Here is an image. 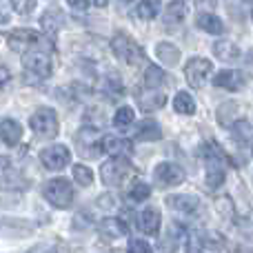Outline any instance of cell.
<instances>
[{
	"label": "cell",
	"mask_w": 253,
	"mask_h": 253,
	"mask_svg": "<svg viewBox=\"0 0 253 253\" xmlns=\"http://www.w3.org/2000/svg\"><path fill=\"white\" fill-rule=\"evenodd\" d=\"M153 180L158 187H175V184H182L184 171L173 162H160L153 169Z\"/></svg>",
	"instance_id": "obj_9"
},
{
	"label": "cell",
	"mask_w": 253,
	"mask_h": 253,
	"mask_svg": "<svg viewBox=\"0 0 253 253\" xmlns=\"http://www.w3.org/2000/svg\"><path fill=\"white\" fill-rule=\"evenodd\" d=\"M126 249L131 253H151V245H147L144 240H129Z\"/></svg>",
	"instance_id": "obj_29"
},
{
	"label": "cell",
	"mask_w": 253,
	"mask_h": 253,
	"mask_svg": "<svg viewBox=\"0 0 253 253\" xmlns=\"http://www.w3.org/2000/svg\"><path fill=\"white\" fill-rule=\"evenodd\" d=\"M167 205H169V209L180 211V213H193L200 207V200H198V196H189V193H173L167 198Z\"/></svg>",
	"instance_id": "obj_11"
},
{
	"label": "cell",
	"mask_w": 253,
	"mask_h": 253,
	"mask_svg": "<svg viewBox=\"0 0 253 253\" xmlns=\"http://www.w3.org/2000/svg\"><path fill=\"white\" fill-rule=\"evenodd\" d=\"M44 198L56 209H67L74 202V187H71V182L67 178H53L44 187Z\"/></svg>",
	"instance_id": "obj_4"
},
{
	"label": "cell",
	"mask_w": 253,
	"mask_h": 253,
	"mask_svg": "<svg viewBox=\"0 0 253 253\" xmlns=\"http://www.w3.org/2000/svg\"><path fill=\"white\" fill-rule=\"evenodd\" d=\"M149 196H151V187H149L147 182H142V180H135L133 187H131V191H129L131 200L133 202H144Z\"/></svg>",
	"instance_id": "obj_25"
},
{
	"label": "cell",
	"mask_w": 253,
	"mask_h": 253,
	"mask_svg": "<svg viewBox=\"0 0 253 253\" xmlns=\"http://www.w3.org/2000/svg\"><path fill=\"white\" fill-rule=\"evenodd\" d=\"M7 42L13 51H27L40 44V34L31 29H16L7 36Z\"/></svg>",
	"instance_id": "obj_10"
},
{
	"label": "cell",
	"mask_w": 253,
	"mask_h": 253,
	"mask_svg": "<svg viewBox=\"0 0 253 253\" xmlns=\"http://www.w3.org/2000/svg\"><path fill=\"white\" fill-rule=\"evenodd\" d=\"M173 109L175 114L193 116L196 114V100H193V96H189V91H178L173 98Z\"/></svg>",
	"instance_id": "obj_21"
},
{
	"label": "cell",
	"mask_w": 253,
	"mask_h": 253,
	"mask_svg": "<svg viewBox=\"0 0 253 253\" xmlns=\"http://www.w3.org/2000/svg\"><path fill=\"white\" fill-rule=\"evenodd\" d=\"M40 162L49 171H60L71 162V151L65 144H51V147L40 151Z\"/></svg>",
	"instance_id": "obj_8"
},
{
	"label": "cell",
	"mask_w": 253,
	"mask_h": 253,
	"mask_svg": "<svg viewBox=\"0 0 253 253\" xmlns=\"http://www.w3.org/2000/svg\"><path fill=\"white\" fill-rule=\"evenodd\" d=\"M29 126L40 138H53L58 133V116L51 107H40L29 118Z\"/></svg>",
	"instance_id": "obj_7"
},
{
	"label": "cell",
	"mask_w": 253,
	"mask_h": 253,
	"mask_svg": "<svg viewBox=\"0 0 253 253\" xmlns=\"http://www.w3.org/2000/svg\"><path fill=\"white\" fill-rule=\"evenodd\" d=\"M100 231L107 238H118V236H126V224L120 218H105L100 222Z\"/></svg>",
	"instance_id": "obj_22"
},
{
	"label": "cell",
	"mask_w": 253,
	"mask_h": 253,
	"mask_svg": "<svg viewBox=\"0 0 253 253\" xmlns=\"http://www.w3.org/2000/svg\"><path fill=\"white\" fill-rule=\"evenodd\" d=\"M67 4L74 7L76 11H84V9L89 7V0H67Z\"/></svg>",
	"instance_id": "obj_30"
},
{
	"label": "cell",
	"mask_w": 253,
	"mask_h": 253,
	"mask_svg": "<svg viewBox=\"0 0 253 253\" xmlns=\"http://www.w3.org/2000/svg\"><path fill=\"white\" fill-rule=\"evenodd\" d=\"M102 151L111 153V156H129L133 151V144L126 138H120V135H105L102 138Z\"/></svg>",
	"instance_id": "obj_15"
},
{
	"label": "cell",
	"mask_w": 253,
	"mask_h": 253,
	"mask_svg": "<svg viewBox=\"0 0 253 253\" xmlns=\"http://www.w3.org/2000/svg\"><path fill=\"white\" fill-rule=\"evenodd\" d=\"M160 138H162V126L153 118L140 120L138 126H135V140H140V142H153V140Z\"/></svg>",
	"instance_id": "obj_14"
},
{
	"label": "cell",
	"mask_w": 253,
	"mask_h": 253,
	"mask_svg": "<svg viewBox=\"0 0 253 253\" xmlns=\"http://www.w3.org/2000/svg\"><path fill=\"white\" fill-rule=\"evenodd\" d=\"M9 165H11V162H9V158H0V175L7 173V171H9Z\"/></svg>",
	"instance_id": "obj_31"
},
{
	"label": "cell",
	"mask_w": 253,
	"mask_h": 253,
	"mask_svg": "<svg viewBox=\"0 0 253 253\" xmlns=\"http://www.w3.org/2000/svg\"><path fill=\"white\" fill-rule=\"evenodd\" d=\"M165 83H167V76H165V71H162L160 67H156V65L147 67V71H144V87L147 89H158V87H162Z\"/></svg>",
	"instance_id": "obj_23"
},
{
	"label": "cell",
	"mask_w": 253,
	"mask_h": 253,
	"mask_svg": "<svg viewBox=\"0 0 253 253\" xmlns=\"http://www.w3.org/2000/svg\"><path fill=\"white\" fill-rule=\"evenodd\" d=\"M135 13H138L142 20H153V18L160 13V0H140L135 4Z\"/></svg>",
	"instance_id": "obj_24"
},
{
	"label": "cell",
	"mask_w": 253,
	"mask_h": 253,
	"mask_svg": "<svg viewBox=\"0 0 253 253\" xmlns=\"http://www.w3.org/2000/svg\"><path fill=\"white\" fill-rule=\"evenodd\" d=\"M251 156H253V147H251Z\"/></svg>",
	"instance_id": "obj_35"
},
{
	"label": "cell",
	"mask_w": 253,
	"mask_h": 253,
	"mask_svg": "<svg viewBox=\"0 0 253 253\" xmlns=\"http://www.w3.org/2000/svg\"><path fill=\"white\" fill-rule=\"evenodd\" d=\"M184 13H187V7H184V0H169V4L165 7V25L167 27H175L184 20Z\"/></svg>",
	"instance_id": "obj_17"
},
{
	"label": "cell",
	"mask_w": 253,
	"mask_h": 253,
	"mask_svg": "<svg viewBox=\"0 0 253 253\" xmlns=\"http://www.w3.org/2000/svg\"><path fill=\"white\" fill-rule=\"evenodd\" d=\"M213 84L220 89H229V91H238V89H242V84H245V80H242V74L240 71H233V69H222L215 74L213 78Z\"/></svg>",
	"instance_id": "obj_12"
},
{
	"label": "cell",
	"mask_w": 253,
	"mask_h": 253,
	"mask_svg": "<svg viewBox=\"0 0 253 253\" xmlns=\"http://www.w3.org/2000/svg\"><path fill=\"white\" fill-rule=\"evenodd\" d=\"M160 209H156V207H147V209L140 213V229H142L147 236H156L158 231H160Z\"/></svg>",
	"instance_id": "obj_16"
},
{
	"label": "cell",
	"mask_w": 253,
	"mask_h": 253,
	"mask_svg": "<svg viewBox=\"0 0 253 253\" xmlns=\"http://www.w3.org/2000/svg\"><path fill=\"white\" fill-rule=\"evenodd\" d=\"M205 160H207V187L218 189L227 178V167H224L227 158L220 151L218 144H209V147H205Z\"/></svg>",
	"instance_id": "obj_1"
},
{
	"label": "cell",
	"mask_w": 253,
	"mask_h": 253,
	"mask_svg": "<svg viewBox=\"0 0 253 253\" xmlns=\"http://www.w3.org/2000/svg\"><path fill=\"white\" fill-rule=\"evenodd\" d=\"M133 118H135V114H133L131 107H120V109L114 114V125L116 126H126V125L133 123Z\"/></svg>",
	"instance_id": "obj_27"
},
{
	"label": "cell",
	"mask_w": 253,
	"mask_h": 253,
	"mask_svg": "<svg viewBox=\"0 0 253 253\" xmlns=\"http://www.w3.org/2000/svg\"><path fill=\"white\" fill-rule=\"evenodd\" d=\"M156 56H158V60H162L167 67H175L180 62V49L171 42H158Z\"/></svg>",
	"instance_id": "obj_19"
},
{
	"label": "cell",
	"mask_w": 253,
	"mask_h": 253,
	"mask_svg": "<svg viewBox=\"0 0 253 253\" xmlns=\"http://www.w3.org/2000/svg\"><path fill=\"white\" fill-rule=\"evenodd\" d=\"M131 173V162L126 160V156H111V160L100 165V180L109 187H118L123 184V180Z\"/></svg>",
	"instance_id": "obj_3"
},
{
	"label": "cell",
	"mask_w": 253,
	"mask_h": 253,
	"mask_svg": "<svg viewBox=\"0 0 253 253\" xmlns=\"http://www.w3.org/2000/svg\"><path fill=\"white\" fill-rule=\"evenodd\" d=\"M196 25L200 27L202 31H207V34H213V36H220L224 31V22L220 20L218 16H213V13H207V11L198 13Z\"/></svg>",
	"instance_id": "obj_18"
},
{
	"label": "cell",
	"mask_w": 253,
	"mask_h": 253,
	"mask_svg": "<svg viewBox=\"0 0 253 253\" xmlns=\"http://www.w3.org/2000/svg\"><path fill=\"white\" fill-rule=\"evenodd\" d=\"M93 2H96L98 7H107V0H93Z\"/></svg>",
	"instance_id": "obj_33"
},
{
	"label": "cell",
	"mask_w": 253,
	"mask_h": 253,
	"mask_svg": "<svg viewBox=\"0 0 253 253\" xmlns=\"http://www.w3.org/2000/svg\"><path fill=\"white\" fill-rule=\"evenodd\" d=\"M251 20H253V9H251Z\"/></svg>",
	"instance_id": "obj_34"
},
{
	"label": "cell",
	"mask_w": 253,
	"mask_h": 253,
	"mask_svg": "<svg viewBox=\"0 0 253 253\" xmlns=\"http://www.w3.org/2000/svg\"><path fill=\"white\" fill-rule=\"evenodd\" d=\"M11 2V9L20 16H29L31 11L36 9V0H9Z\"/></svg>",
	"instance_id": "obj_28"
},
{
	"label": "cell",
	"mask_w": 253,
	"mask_h": 253,
	"mask_svg": "<svg viewBox=\"0 0 253 253\" xmlns=\"http://www.w3.org/2000/svg\"><path fill=\"white\" fill-rule=\"evenodd\" d=\"M211 71H213V62L207 60V58L193 56V58H189V62L184 65V78H187V83L191 84L193 89H200V87H205V83L209 80Z\"/></svg>",
	"instance_id": "obj_6"
},
{
	"label": "cell",
	"mask_w": 253,
	"mask_h": 253,
	"mask_svg": "<svg viewBox=\"0 0 253 253\" xmlns=\"http://www.w3.org/2000/svg\"><path fill=\"white\" fill-rule=\"evenodd\" d=\"M111 51L125 60L126 65H138L140 60H144V51L133 38H129L126 34H116L111 38Z\"/></svg>",
	"instance_id": "obj_5"
},
{
	"label": "cell",
	"mask_w": 253,
	"mask_h": 253,
	"mask_svg": "<svg viewBox=\"0 0 253 253\" xmlns=\"http://www.w3.org/2000/svg\"><path fill=\"white\" fill-rule=\"evenodd\" d=\"M9 83V71L7 69H0V87L2 84H7Z\"/></svg>",
	"instance_id": "obj_32"
},
{
	"label": "cell",
	"mask_w": 253,
	"mask_h": 253,
	"mask_svg": "<svg viewBox=\"0 0 253 253\" xmlns=\"http://www.w3.org/2000/svg\"><path fill=\"white\" fill-rule=\"evenodd\" d=\"M213 51L224 62H238V58H240V49L236 47V42H229V40H218L213 44Z\"/></svg>",
	"instance_id": "obj_20"
},
{
	"label": "cell",
	"mask_w": 253,
	"mask_h": 253,
	"mask_svg": "<svg viewBox=\"0 0 253 253\" xmlns=\"http://www.w3.org/2000/svg\"><path fill=\"white\" fill-rule=\"evenodd\" d=\"M0 138H2V142L7 144V147H16V144L20 142V138H22L20 123L13 120V118L0 120Z\"/></svg>",
	"instance_id": "obj_13"
},
{
	"label": "cell",
	"mask_w": 253,
	"mask_h": 253,
	"mask_svg": "<svg viewBox=\"0 0 253 253\" xmlns=\"http://www.w3.org/2000/svg\"><path fill=\"white\" fill-rule=\"evenodd\" d=\"M74 180L78 184H83V187H91V184H93L91 169H89V167H84V165H76L74 167Z\"/></svg>",
	"instance_id": "obj_26"
},
{
	"label": "cell",
	"mask_w": 253,
	"mask_h": 253,
	"mask_svg": "<svg viewBox=\"0 0 253 253\" xmlns=\"http://www.w3.org/2000/svg\"><path fill=\"white\" fill-rule=\"evenodd\" d=\"M22 69H25L27 80L40 83V80H44V78L51 76V58L42 51H29V53H25Z\"/></svg>",
	"instance_id": "obj_2"
}]
</instances>
